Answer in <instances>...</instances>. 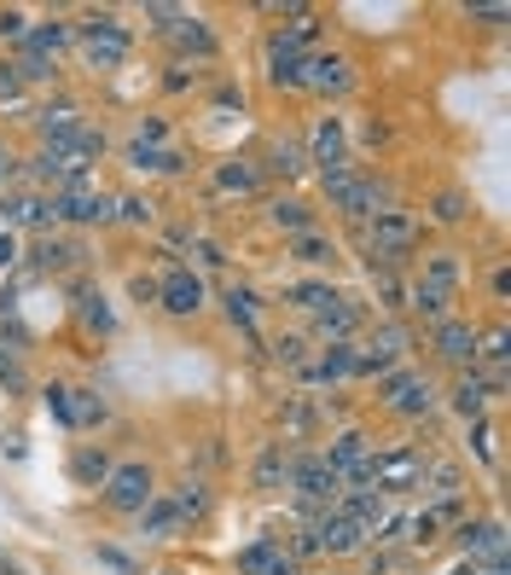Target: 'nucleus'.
I'll list each match as a JSON object with an SVG mask.
<instances>
[{"instance_id":"17","label":"nucleus","mask_w":511,"mask_h":575,"mask_svg":"<svg viewBox=\"0 0 511 575\" xmlns=\"http://www.w3.org/2000/svg\"><path fill=\"white\" fill-rule=\"evenodd\" d=\"M302 59H309V52H297V47H285V41H268V76L279 88H302Z\"/></svg>"},{"instance_id":"50","label":"nucleus","mask_w":511,"mask_h":575,"mask_svg":"<svg viewBox=\"0 0 511 575\" xmlns=\"http://www.w3.org/2000/svg\"><path fill=\"white\" fill-rule=\"evenodd\" d=\"M18 82H23V76H18V70H7V65H0V99H18Z\"/></svg>"},{"instance_id":"23","label":"nucleus","mask_w":511,"mask_h":575,"mask_svg":"<svg viewBox=\"0 0 511 575\" xmlns=\"http://www.w3.org/2000/svg\"><path fill=\"white\" fill-rule=\"evenodd\" d=\"M128 163H134V169H146V175H174V169H181L187 163V157L181 151H169V146H128Z\"/></svg>"},{"instance_id":"52","label":"nucleus","mask_w":511,"mask_h":575,"mask_svg":"<svg viewBox=\"0 0 511 575\" xmlns=\"http://www.w3.org/2000/svg\"><path fill=\"white\" fill-rule=\"evenodd\" d=\"M0 575H23V569H18V558H7V553H0Z\"/></svg>"},{"instance_id":"2","label":"nucleus","mask_w":511,"mask_h":575,"mask_svg":"<svg viewBox=\"0 0 511 575\" xmlns=\"http://www.w3.org/2000/svg\"><path fill=\"white\" fill-rule=\"evenodd\" d=\"M291 488L302 494V506H309V512H331V494H338L343 483H338V470H331L320 454H302V459H291Z\"/></svg>"},{"instance_id":"15","label":"nucleus","mask_w":511,"mask_h":575,"mask_svg":"<svg viewBox=\"0 0 511 575\" xmlns=\"http://www.w3.org/2000/svg\"><path fill=\"white\" fill-rule=\"evenodd\" d=\"M338 512H343V517H354L367 535H378L383 523H390V500H383L378 488H349V500H343Z\"/></svg>"},{"instance_id":"12","label":"nucleus","mask_w":511,"mask_h":575,"mask_svg":"<svg viewBox=\"0 0 511 575\" xmlns=\"http://www.w3.org/2000/svg\"><path fill=\"white\" fill-rule=\"evenodd\" d=\"M158 303H163L169 314H198V308H203V279H198L192 268H174V274L158 285Z\"/></svg>"},{"instance_id":"20","label":"nucleus","mask_w":511,"mask_h":575,"mask_svg":"<svg viewBox=\"0 0 511 575\" xmlns=\"http://www.w3.org/2000/svg\"><path fill=\"white\" fill-rule=\"evenodd\" d=\"M140 529H146L151 541L174 535V529H181V506H174V500H163V494H151V500H146V512H140Z\"/></svg>"},{"instance_id":"41","label":"nucleus","mask_w":511,"mask_h":575,"mask_svg":"<svg viewBox=\"0 0 511 575\" xmlns=\"http://www.w3.org/2000/svg\"><path fill=\"white\" fill-rule=\"evenodd\" d=\"M437 529H442V512H419V517H413V541L430 546V541H437Z\"/></svg>"},{"instance_id":"1","label":"nucleus","mask_w":511,"mask_h":575,"mask_svg":"<svg viewBox=\"0 0 511 575\" xmlns=\"http://www.w3.org/2000/svg\"><path fill=\"white\" fill-rule=\"evenodd\" d=\"M82 52H88L93 70H122V65H128V30H122L111 12H93V18L82 23Z\"/></svg>"},{"instance_id":"24","label":"nucleus","mask_w":511,"mask_h":575,"mask_svg":"<svg viewBox=\"0 0 511 575\" xmlns=\"http://www.w3.org/2000/svg\"><path fill=\"white\" fill-rule=\"evenodd\" d=\"M361 373V355H354L349 344H331L314 366H309V378H354Z\"/></svg>"},{"instance_id":"34","label":"nucleus","mask_w":511,"mask_h":575,"mask_svg":"<svg viewBox=\"0 0 511 575\" xmlns=\"http://www.w3.org/2000/svg\"><path fill=\"white\" fill-rule=\"evenodd\" d=\"M291 256H297V261H331V245L309 227V232H297V239H291Z\"/></svg>"},{"instance_id":"37","label":"nucleus","mask_w":511,"mask_h":575,"mask_svg":"<svg viewBox=\"0 0 511 575\" xmlns=\"http://www.w3.org/2000/svg\"><path fill=\"white\" fill-rule=\"evenodd\" d=\"M82 320H88V326H99V331H111V308H106V297H93V291H88V297H82Z\"/></svg>"},{"instance_id":"3","label":"nucleus","mask_w":511,"mask_h":575,"mask_svg":"<svg viewBox=\"0 0 511 575\" xmlns=\"http://www.w3.org/2000/svg\"><path fill=\"white\" fill-rule=\"evenodd\" d=\"M151 494H158V483H151L146 465H111V477H106V506L111 512H146Z\"/></svg>"},{"instance_id":"42","label":"nucleus","mask_w":511,"mask_h":575,"mask_svg":"<svg viewBox=\"0 0 511 575\" xmlns=\"http://www.w3.org/2000/svg\"><path fill=\"white\" fill-rule=\"evenodd\" d=\"M273 169H279V175H297V169H302V151H297V146H279V151H273Z\"/></svg>"},{"instance_id":"43","label":"nucleus","mask_w":511,"mask_h":575,"mask_svg":"<svg viewBox=\"0 0 511 575\" xmlns=\"http://www.w3.org/2000/svg\"><path fill=\"white\" fill-rule=\"evenodd\" d=\"M134 140H140V146H163V140H169V128H163L158 117H151V122H140V135H134Z\"/></svg>"},{"instance_id":"9","label":"nucleus","mask_w":511,"mask_h":575,"mask_svg":"<svg viewBox=\"0 0 511 575\" xmlns=\"http://www.w3.org/2000/svg\"><path fill=\"white\" fill-rule=\"evenodd\" d=\"M302 88L343 93L349 88V59H343V52H309V59H302Z\"/></svg>"},{"instance_id":"48","label":"nucleus","mask_w":511,"mask_h":575,"mask_svg":"<svg viewBox=\"0 0 511 575\" xmlns=\"http://www.w3.org/2000/svg\"><path fill=\"white\" fill-rule=\"evenodd\" d=\"M477 344H489V349H482V355H489L494 366L505 360V331H489V337H477Z\"/></svg>"},{"instance_id":"25","label":"nucleus","mask_w":511,"mask_h":575,"mask_svg":"<svg viewBox=\"0 0 511 575\" xmlns=\"http://www.w3.org/2000/svg\"><path fill=\"white\" fill-rule=\"evenodd\" d=\"M216 187L221 192H255V187H262V169H255L250 157H233V163L216 169Z\"/></svg>"},{"instance_id":"46","label":"nucleus","mask_w":511,"mask_h":575,"mask_svg":"<svg viewBox=\"0 0 511 575\" xmlns=\"http://www.w3.org/2000/svg\"><path fill=\"white\" fill-rule=\"evenodd\" d=\"M70 256H76L70 245H41V268H64Z\"/></svg>"},{"instance_id":"21","label":"nucleus","mask_w":511,"mask_h":575,"mask_svg":"<svg viewBox=\"0 0 511 575\" xmlns=\"http://www.w3.org/2000/svg\"><path fill=\"white\" fill-rule=\"evenodd\" d=\"M64 41H70V23H36V30L23 36V52H30V59H47V65H53L59 52H64Z\"/></svg>"},{"instance_id":"29","label":"nucleus","mask_w":511,"mask_h":575,"mask_svg":"<svg viewBox=\"0 0 511 575\" xmlns=\"http://www.w3.org/2000/svg\"><path fill=\"white\" fill-rule=\"evenodd\" d=\"M448 303H453V297H448V291H437V285H424V279L413 285V314H424V320H437V326H442V320H448Z\"/></svg>"},{"instance_id":"11","label":"nucleus","mask_w":511,"mask_h":575,"mask_svg":"<svg viewBox=\"0 0 511 575\" xmlns=\"http://www.w3.org/2000/svg\"><path fill=\"white\" fill-rule=\"evenodd\" d=\"M309 151H314L309 163H320L325 175L349 169V135H343V122H338V117H320V128H314V146H309Z\"/></svg>"},{"instance_id":"40","label":"nucleus","mask_w":511,"mask_h":575,"mask_svg":"<svg viewBox=\"0 0 511 575\" xmlns=\"http://www.w3.org/2000/svg\"><path fill=\"white\" fill-rule=\"evenodd\" d=\"M0 36H7V41H23V36H30V18H23L18 7H7V12H0Z\"/></svg>"},{"instance_id":"35","label":"nucleus","mask_w":511,"mask_h":575,"mask_svg":"<svg viewBox=\"0 0 511 575\" xmlns=\"http://www.w3.org/2000/svg\"><path fill=\"white\" fill-rule=\"evenodd\" d=\"M227 314H233V326L255 337V297L250 291H227Z\"/></svg>"},{"instance_id":"36","label":"nucleus","mask_w":511,"mask_h":575,"mask_svg":"<svg viewBox=\"0 0 511 575\" xmlns=\"http://www.w3.org/2000/svg\"><path fill=\"white\" fill-rule=\"evenodd\" d=\"M174 506H181V523H187V517H203V506H210V494H203V483H187L181 494H174Z\"/></svg>"},{"instance_id":"16","label":"nucleus","mask_w":511,"mask_h":575,"mask_svg":"<svg viewBox=\"0 0 511 575\" xmlns=\"http://www.w3.org/2000/svg\"><path fill=\"white\" fill-rule=\"evenodd\" d=\"M437 355L453 360V366H471L477 360V331L465 320H442L437 326Z\"/></svg>"},{"instance_id":"30","label":"nucleus","mask_w":511,"mask_h":575,"mask_svg":"<svg viewBox=\"0 0 511 575\" xmlns=\"http://www.w3.org/2000/svg\"><path fill=\"white\" fill-rule=\"evenodd\" d=\"M309 221H314L309 204H297V198H279V204H273V227H285L291 239H297V232H309Z\"/></svg>"},{"instance_id":"32","label":"nucleus","mask_w":511,"mask_h":575,"mask_svg":"<svg viewBox=\"0 0 511 575\" xmlns=\"http://www.w3.org/2000/svg\"><path fill=\"white\" fill-rule=\"evenodd\" d=\"M285 470H291V459H285V448L273 442V448L255 459V488H279V477H285Z\"/></svg>"},{"instance_id":"31","label":"nucleus","mask_w":511,"mask_h":575,"mask_svg":"<svg viewBox=\"0 0 511 575\" xmlns=\"http://www.w3.org/2000/svg\"><path fill=\"white\" fill-rule=\"evenodd\" d=\"M7 216H12V221H23V227H47V221H59V216H53V204H41V198H12V204H7Z\"/></svg>"},{"instance_id":"6","label":"nucleus","mask_w":511,"mask_h":575,"mask_svg":"<svg viewBox=\"0 0 511 575\" xmlns=\"http://www.w3.org/2000/svg\"><path fill=\"white\" fill-rule=\"evenodd\" d=\"M53 216H59V221H76V227H88V221H106V216H111V198L76 180V187H64V192L53 198Z\"/></svg>"},{"instance_id":"22","label":"nucleus","mask_w":511,"mask_h":575,"mask_svg":"<svg viewBox=\"0 0 511 575\" xmlns=\"http://www.w3.org/2000/svg\"><path fill=\"white\" fill-rule=\"evenodd\" d=\"M314 326H320L325 337H338V344H343V337H349L354 326H361V314H354L343 297H331V303H320V308H314Z\"/></svg>"},{"instance_id":"7","label":"nucleus","mask_w":511,"mask_h":575,"mask_svg":"<svg viewBox=\"0 0 511 575\" xmlns=\"http://www.w3.org/2000/svg\"><path fill=\"white\" fill-rule=\"evenodd\" d=\"M314 541H320V553H338V558H349V553H361L367 546V529L354 517H343L338 506H331L320 523H314Z\"/></svg>"},{"instance_id":"4","label":"nucleus","mask_w":511,"mask_h":575,"mask_svg":"<svg viewBox=\"0 0 511 575\" xmlns=\"http://www.w3.org/2000/svg\"><path fill=\"white\" fill-rule=\"evenodd\" d=\"M383 396H390V407L407 413V418H424L437 407V389H430V378H419V373H390L383 378Z\"/></svg>"},{"instance_id":"45","label":"nucleus","mask_w":511,"mask_h":575,"mask_svg":"<svg viewBox=\"0 0 511 575\" xmlns=\"http://www.w3.org/2000/svg\"><path fill=\"white\" fill-rule=\"evenodd\" d=\"M117 209H122V221H151V204L146 198H122Z\"/></svg>"},{"instance_id":"18","label":"nucleus","mask_w":511,"mask_h":575,"mask_svg":"<svg viewBox=\"0 0 511 575\" xmlns=\"http://www.w3.org/2000/svg\"><path fill=\"white\" fill-rule=\"evenodd\" d=\"M489 396H494V384H489V378H477V373H471V378H459V384H453V413L465 418V425H477L482 407H489Z\"/></svg>"},{"instance_id":"27","label":"nucleus","mask_w":511,"mask_h":575,"mask_svg":"<svg viewBox=\"0 0 511 575\" xmlns=\"http://www.w3.org/2000/svg\"><path fill=\"white\" fill-rule=\"evenodd\" d=\"M76 128H82V122H76L70 105H47V111H41V140L47 146H59L64 135H76Z\"/></svg>"},{"instance_id":"54","label":"nucleus","mask_w":511,"mask_h":575,"mask_svg":"<svg viewBox=\"0 0 511 575\" xmlns=\"http://www.w3.org/2000/svg\"><path fill=\"white\" fill-rule=\"evenodd\" d=\"M453 575H482V569H477V564H465V569H453Z\"/></svg>"},{"instance_id":"53","label":"nucleus","mask_w":511,"mask_h":575,"mask_svg":"<svg viewBox=\"0 0 511 575\" xmlns=\"http://www.w3.org/2000/svg\"><path fill=\"white\" fill-rule=\"evenodd\" d=\"M7 175H12V151H7V146H0V180H7Z\"/></svg>"},{"instance_id":"28","label":"nucleus","mask_w":511,"mask_h":575,"mask_svg":"<svg viewBox=\"0 0 511 575\" xmlns=\"http://www.w3.org/2000/svg\"><path fill=\"white\" fill-rule=\"evenodd\" d=\"M106 477H111V459H106V448H82V454H76V483H88V488H106Z\"/></svg>"},{"instance_id":"39","label":"nucleus","mask_w":511,"mask_h":575,"mask_svg":"<svg viewBox=\"0 0 511 575\" xmlns=\"http://www.w3.org/2000/svg\"><path fill=\"white\" fill-rule=\"evenodd\" d=\"M331 297H338V291H325V285H297V291H291V303L309 308V314H314L320 303H331Z\"/></svg>"},{"instance_id":"13","label":"nucleus","mask_w":511,"mask_h":575,"mask_svg":"<svg viewBox=\"0 0 511 575\" xmlns=\"http://www.w3.org/2000/svg\"><path fill=\"white\" fill-rule=\"evenodd\" d=\"M459 546H465V558H489V564H505V529L500 523H459Z\"/></svg>"},{"instance_id":"19","label":"nucleus","mask_w":511,"mask_h":575,"mask_svg":"<svg viewBox=\"0 0 511 575\" xmlns=\"http://www.w3.org/2000/svg\"><path fill=\"white\" fill-rule=\"evenodd\" d=\"M64 425H70V430H93V425H106V401H99L93 389H70V401H64Z\"/></svg>"},{"instance_id":"47","label":"nucleus","mask_w":511,"mask_h":575,"mask_svg":"<svg viewBox=\"0 0 511 575\" xmlns=\"http://www.w3.org/2000/svg\"><path fill=\"white\" fill-rule=\"evenodd\" d=\"M273 355L285 360V366H297V360H302V344H297V337H279V344H273Z\"/></svg>"},{"instance_id":"38","label":"nucleus","mask_w":511,"mask_h":575,"mask_svg":"<svg viewBox=\"0 0 511 575\" xmlns=\"http://www.w3.org/2000/svg\"><path fill=\"white\" fill-rule=\"evenodd\" d=\"M437 221H448V227L465 221V192H442V198H437Z\"/></svg>"},{"instance_id":"55","label":"nucleus","mask_w":511,"mask_h":575,"mask_svg":"<svg viewBox=\"0 0 511 575\" xmlns=\"http://www.w3.org/2000/svg\"><path fill=\"white\" fill-rule=\"evenodd\" d=\"M489 575H505V564H489Z\"/></svg>"},{"instance_id":"33","label":"nucleus","mask_w":511,"mask_h":575,"mask_svg":"<svg viewBox=\"0 0 511 575\" xmlns=\"http://www.w3.org/2000/svg\"><path fill=\"white\" fill-rule=\"evenodd\" d=\"M424 285H437V291H448V297H453V285H459V261H453V256H430V261H424Z\"/></svg>"},{"instance_id":"5","label":"nucleus","mask_w":511,"mask_h":575,"mask_svg":"<svg viewBox=\"0 0 511 575\" xmlns=\"http://www.w3.org/2000/svg\"><path fill=\"white\" fill-rule=\"evenodd\" d=\"M325 198L343 209V216H372V204H378V187L372 180H361L354 169H338V175H325Z\"/></svg>"},{"instance_id":"26","label":"nucleus","mask_w":511,"mask_h":575,"mask_svg":"<svg viewBox=\"0 0 511 575\" xmlns=\"http://www.w3.org/2000/svg\"><path fill=\"white\" fill-rule=\"evenodd\" d=\"M174 47H181V52H198V59H210V52H216V36L203 30L198 18H181V23H174Z\"/></svg>"},{"instance_id":"14","label":"nucleus","mask_w":511,"mask_h":575,"mask_svg":"<svg viewBox=\"0 0 511 575\" xmlns=\"http://www.w3.org/2000/svg\"><path fill=\"white\" fill-rule=\"evenodd\" d=\"M239 575H297V558L279 541H255L239 553Z\"/></svg>"},{"instance_id":"44","label":"nucleus","mask_w":511,"mask_h":575,"mask_svg":"<svg viewBox=\"0 0 511 575\" xmlns=\"http://www.w3.org/2000/svg\"><path fill=\"white\" fill-rule=\"evenodd\" d=\"M471 436H477V459H494V430L482 425V418H477V425H471Z\"/></svg>"},{"instance_id":"10","label":"nucleus","mask_w":511,"mask_h":575,"mask_svg":"<svg viewBox=\"0 0 511 575\" xmlns=\"http://www.w3.org/2000/svg\"><path fill=\"white\" fill-rule=\"evenodd\" d=\"M419 470H424V459H419L413 448H395V454H383V459L367 465V483L383 494V488H407V483L419 477Z\"/></svg>"},{"instance_id":"8","label":"nucleus","mask_w":511,"mask_h":575,"mask_svg":"<svg viewBox=\"0 0 511 575\" xmlns=\"http://www.w3.org/2000/svg\"><path fill=\"white\" fill-rule=\"evenodd\" d=\"M372 245H378V256H401V250H413V245H419V221L407 216V209H378V221H372Z\"/></svg>"},{"instance_id":"49","label":"nucleus","mask_w":511,"mask_h":575,"mask_svg":"<svg viewBox=\"0 0 511 575\" xmlns=\"http://www.w3.org/2000/svg\"><path fill=\"white\" fill-rule=\"evenodd\" d=\"M0 384H7V389H23V373H18V360H7V355H0Z\"/></svg>"},{"instance_id":"51","label":"nucleus","mask_w":511,"mask_h":575,"mask_svg":"<svg viewBox=\"0 0 511 575\" xmlns=\"http://www.w3.org/2000/svg\"><path fill=\"white\" fill-rule=\"evenodd\" d=\"M18 261V245H12V232H0V268H12Z\"/></svg>"}]
</instances>
